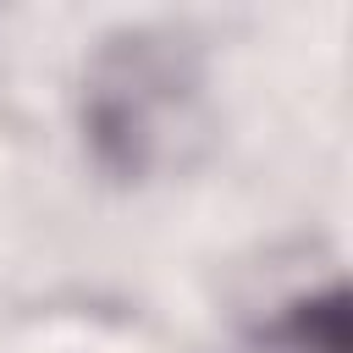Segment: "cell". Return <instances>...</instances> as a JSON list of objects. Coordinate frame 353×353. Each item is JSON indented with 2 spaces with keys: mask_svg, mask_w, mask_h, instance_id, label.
<instances>
[{
  "mask_svg": "<svg viewBox=\"0 0 353 353\" xmlns=\"http://www.w3.org/2000/svg\"><path fill=\"white\" fill-rule=\"evenodd\" d=\"M199 72H193V50L176 33H121L110 39V50L94 61L88 77V138L94 149L138 176L154 160H171L176 143L199 127Z\"/></svg>",
  "mask_w": 353,
  "mask_h": 353,
  "instance_id": "cell-1",
  "label": "cell"
}]
</instances>
